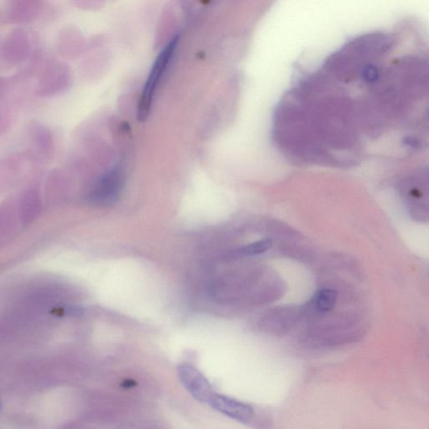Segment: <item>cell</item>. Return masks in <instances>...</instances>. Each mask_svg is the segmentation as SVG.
I'll return each mask as SVG.
<instances>
[{
    "label": "cell",
    "instance_id": "6da1fadb",
    "mask_svg": "<svg viewBox=\"0 0 429 429\" xmlns=\"http://www.w3.org/2000/svg\"><path fill=\"white\" fill-rule=\"evenodd\" d=\"M180 37L174 36L170 43L165 45L163 50L157 56L152 66L151 73L149 74L146 82L142 93L141 98L137 107V119L140 122L146 120L151 107L153 95H155L157 86L159 85L161 79L167 70L170 61H172L174 52L176 51Z\"/></svg>",
    "mask_w": 429,
    "mask_h": 429
},
{
    "label": "cell",
    "instance_id": "7a4b0ae2",
    "mask_svg": "<svg viewBox=\"0 0 429 429\" xmlns=\"http://www.w3.org/2000/svg\"><path fill=\"white\" fill-rule=\"evenodd\" d=\"M123 184V170L115 166L99 178L91 190V200L102 205H110L119 197Z\"/></svg>",
    "mask_w": 429,
    "mask_h": 429
},
{
    "label": "cell",
    "instance_id": "3957f363",
    "mask_svg": "<svg viewBox=\"0 0 429 429\" xmlns=\"http://www.w3.org/2000/svg\"><path fill=\"white\" fill-rule=\"evenodd\" d=\"M178 377L183 386L193 395V397L202 402H209L214 391L206 377L189 363L178 366Z\"/></svg>",
    "mask_w": 429,
    "mask_h": 429
},
{
    "label": "cell",
    "instance_id": "277c9868",
    "mask_svg": "<svg viewBox=\"0 0 429 429\" xmlns=\"http://www.w3.org/2000/svg\"><path fill=\"white\" fill-rule=\"evenodd\" d=\"M208 403L216 411L241 423L251 422L254 418V411L251 406L226 396L214 393Z\"/></svg>",
    "mask_w": 429,
    "mask_h": 429
},
{
    "label": "cell",
    "instance_id": "5b68a950",
    "mask_svg": "<svg viewBox=\"0 0 429 429\" xmlns=\"http://www.w3.org/2000/svg\"><path fill=\"white\" fill-rule=\"evenodd\" d=\"M17 214L20 223L24 227L30 226L40 218L43 209V199L36 188L24 190L19 198Z\"/></svg>",
    "mask_w": 429,
    "mask_h": 429
},
{
    "label": "cell",
    "instance_id": "8992f818",
    "mask_svg": "<svg viewBox=\"0 0 429 429\" xmlns=\"http://www.w3.org/2000/svg\"><path fill=\"white\" fill-rule=\"evenodd\" d=\"M29 136L40 155L51 156L55 146V140L51 129L40 121L33 120L29 125Z\"/></svg>",
    "mask_w": 429,
    "mask_h": 429
},
{
    "label": "cell",
    "instance_id": "52a82bcc",
    "mask_svg": "<svg viewBox=\"0 0 429 429\" xmlns=\"http://www.w3.org/2000/svg\"><path fill=\"white\" fill-rule=\"evenodd\" d=\"M64 185L63 174L60 170L57 169L51 170L45 181V189L47 199L52 203H57V200L61 197Z\"/></svg>",
    "mask_w": 429,
    "mask_h": 429
},
{
    "label": "cell",
    "instance_id": "ba28073f",
    "mask_svg": "<svg viewBox=\"0 0 429 429\" xmlns=\"http://www.w3.org/2000/svg\"><path fill=\"white\" fill-rule=\"evenodd\" d=\"M20 222L17 209L10 204L0 207V233L10 232Z\"/></svg>",
    "mask_w": 429,
    "mask_h": 429
},
{
    "label": "cell",
    "instance_id": "9c48e42d",
    "mask_svg": "<svg viewBox=\"0 0 429 429\" xmlns=\"http://www.w3.org/2000/svg\"><path fill=\"white\" fill-rule=\"evenodd\" d=\"M337 292L333 289H322L315 295L314 303L319 311H330L336 306L337 301Z\"/></svg>",
    "mask_w": 429,
    "mask_h": 429
},
{
    "label": "cell",
    "instance_id": "30bf717a",
    "mask_svg": "<svg viewBox=\"0 0 429 429\" xmlns=\"http://www.w3.org/2000/svg\"><path fill=\"white\" fill-rule=\"evenodd\" d=\"M271 247H272V241L270 239L260 240L241 248L240 253L245 256L259 255V254L269 251Z\"/></svg>",
    "mask_w": 429,
    "mask_h": 429
},
{
    "label": "cell",
    "instance_id": "8fae6325",
    "mask_svg": "<svg viewBox=\"0 0 429 429\" xmlns=\"http://www.w3.org/2000/svg\"><path fill=\"white\" fill-rule=\"evenodd\" d=\"M362 77L363 80L368 83H374L378 81L380 77V73L377 66L373 65L366 66L363 70H362Z\"/></svg>",
    "mask_w": 429,
    "mask_h": 429
},
{
    "label": "cell",
    "instance_id": "7c38bea8",
    "mask_svg": "<svg viewBox=\"0 0 429 429\" xmlns=\"http://www.w3.org/2000/svg\"><path fill=\"white\" fill-rule=\"evenodd\" d=\"M11 126V118L5 110H0V136L5 135Z\"/></svg>",
    "mask_w": 429,
    "mask_h": 429
}]
</instances>
